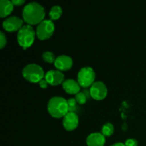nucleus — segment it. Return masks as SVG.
Returning <instances> with one entry per match:
<instances>
[{"label":"nucleus","mask_w":146,"mask_h":146,"mask_svg":"<svg viewBox=\"0 0 146 146\" xmlns=\"http://www.w3.org/2000/svg\"><path fill=\"white\" fill-rule=\"evenodd\" d=\"M96 74L94 69L91 67L86 66L81 68L78 73L77 79L80 86L86 88L90 86L94 83Z\"/></svg>","instance_id":"5"},{"label":"nucleus","mask_w":146,"mask_h":146,"mask_svg":"<svg viewBox=\"0 0 146 146\" xmlns=\"http://www.w3.org/2000/svg\"><path fill=\"white\" fill-rule=\"evenodd\" d=\"M0 44H1V46H0L1 48L4 47V46L7 44V38H6V36L4 35L2 31L0 32Z\"/></svg>","instance_id":"20"},{"label":"nucleus","mask_w":146,"mask_h":146,"mask_svg":"<svg viewBox=\"0 0 146 146\" xmlns=\"http://www.w3.org/2000/svg\"><path fill=\"white\" fill-rule=\"evenodd\" d=\"M48 111L54 118H62L68 113L67 100L61 96H54L48 103Z\"/></svg>","instance_id":"2"},{"label":"nucleus","mask_w":146,"mask_h":146,"mask_svg":"<svg viewBox=\"0 0 146 146\" xmlns=\"http://www.w3.org/2000/svg\"><path fill=\"white\" fill-rule=\"evenodd\" d=\"M22 75L26 80L31 83H39L45 77L42 67L36 64L26 66L22 71Z\"/></svg>","instance_id":"3"},{"label":"nucleus","mask_w":146,"mask_h":146,"mask_svg":"<svg viewBox=\"0 0 146 146\" xmlns=\"http://www.w3.org/2000/svg\"><path fill=\"white\" fill-rule=\"evenodd\" d=\"M124 144L125 146H138V141L133 138H130L127 140Z\"/></svg>","instance_id":"21"},{"label":"nucleus","mask_w":146,"mask_h":146,"mask_svg":"<svg viewBox=\"0 0 146 146\" xmlns=\"http://www.w3.org/2000/svg\"><path fill=\"white\" fill-rule=\"evenodd\" d=\"M63 88L65 91L70 94H77L80 91V84L78 81L74 79H66L63 82Z\"/></svg>","instance_id":"13"},{"label":"nucleus","mask_w":146,"mask_h":146,"mask_svg":"<svg viewBox=\"0 0 146 146\" xmlns=\"http://www.w3.org/2000/svg\"><path fill=\"white\" fill-rule=\"evenodd\" d=\"M62 12L63 11L61 7L58 5H55L51 7L49 11V17L51 19L56 20L61 17Z\"/></svg>","instance_id":"15"},{"label":"nucleus","mask_w":146,"mask_h":146,"mask_svg":"<svg viewBox=\"0 0 146 146\" xmlns=\"http://www.w3.org/2000/svg\"><path fill=\"white\" fill-rule=\"evenodd\" d=\"M111 146H125V144L123 143H116L113 144V145Z\"/></svg>","instance_id":"24"},{"label":"nucleus","mask_w":146,"mask_h":146,"mask_svg":"<svg viewBox=\"0 0 146 146\" xmlns=\"http://www.w3.org/2000/svg\"><path fill=\"white\" fill-rule=\"evenodd\" d=\"M75 99L76 100L77 103L80 104H84L86 102L87 96L84 94V92H79L76 94Z\"/></svg>","instance_id":"19"},{"label":"nucleus","mask_w":146,"mask_h":146,"mask_svg":"<svg viewBox=\"0 0 146 146\" xmlns=\"http://www.w3.org/2000/svg\"><path fill=\"white\" fill-rule=\"evenodd\" d=\"M67 102H68V112L75 113L76 111V100L74 98H71L67 100Z\"/></svg>","instance_id":"18"},{"label":"nucleus","mask_w":146,"mask_h":146,"mask_svg":"<svg viewBox=\"0 0 146 146\" xmlns=\"http://www.w3.org/2000/svg\"><path fill=\"white\" fill-rule=\"evenodd\" d=\"M63 125L68 131L76 129L78 125V117L76 113L68 112L63 119Z\"/></svg>","instance_id":"10"},{"label":"nucleus","mask_w":146,"mask_h":146,"mask_svg":"<svg viewBox=\"0 0 146 146\" xmlns=\"http://www.w3.org/2000/svg\"><path fill=\"white\" fill-rule=\"evenodd\" d=\"M22 16L24 21L29 25L40 24L44 20V8L37 2L29 3L23 9Z\"/></svg>","instance_id":"1"},{"label":"nucleus","mask_w":146,"mask_h":146,"mask_svg":"<svg viewBox=\"0 0 146 146\" xmlns=\"http://www.w3.org/2000/svg\"><path fill=\"white\" fill-rule=\"evenodd\" d=\"M55 29L54 22L51 20L44 19L38 24L36 28V35L41 40L49 38L53 35Z\"/></svg>","instance_id":"6"},{"label":"nucleus","mask_w":146,"mask_h":146,"mask_svg":"<svg viewBox=\"0 0 146 146\" xmlns=\"http://www.w3.org/2000/svg\"><path fill=\"white\" fill-rule=\"evenodd\" d=\"M56 68L58 71H67L71 68L73 65V60L70 56L66 55L58 56L54 62Z\"/></svg>","instance_id":"11"},{"label":"nucleus","mask_w":146,"mask_h":146,"mask_svg":"<svg viewBox=\"0 0 146 146\" xmlns=\"http://www.w3.org/2000/svg\"><path fill=\"white\" fill-rule=\"evenodd\" d=\"M105 143V136L100 133H93L86 138L88 146H104Z\"/></svg>","instance_id":"12"},{"label":"nucleus","mask_w":146,"mask_h":146,"mask_svg":"<svg viewBox=\"0 0 146 146\" xmlns=\"http://www.w3.org/2000/svg\"><path fill=\"white\" fill-rule=\"evenodd\" d=\"M42 58L44 61L49 63V64L55 62V60L56 58H55L54 54L52 52H50V51H46V52H44L42 55Z\"/></svg>","instance_id":"17"},{"label":"nucleus","mask_w":146,"mask_h":146,"mask_svg":"<svg viewBox=\"0 0 146 146\" xmlns=\"http://www.w3.org/2000/svg\"><path fill=\"white\" fill-rule=\"evenodd\" d=\"M23 20L19 17L13 16L6 19L3 21V27L8 31H19L23 27Z\"/></svg>","instance_id":"8"},{"label":"nucleus","mask_w":146,"mask_h":146,"mask_svg":"<svg viewBox=\"0 0 146 146\" xmlns=\"http://www.w3.org/2000/svg\"><path fill=\"white\" fill-rule=\"evenodd\" d=\"M35 31L34 29L29 24L24 25L18 31L17 40L19 45L24 49L31 46L35 38Z\"/></svg>","instance_id":"4"},{"label":"nucleus","mask_w":146,"mask_h":146,"mask_svg":"<svg viewBox=\"0 0 146 146\" xmlns=\"http://www.w3.org/2000/svg\"><path fill=\"white\" fill-rule=\"evenodd\" d=\"M108 89L105 84L101 81H96L90 88V94L96 100H102L106 98Z\"/></svg>","instance_id":"7"},{"label":"nucleus","mask_w":146,"mask_h":146,"mask_svg":"<svg viewBox=\"0 0 146 146\" xmlns=\"http://www.w3.org/2000/svg\"><path fill=\"white\" fill-rule=\"evenodd\" d=\"M14 9V4L9 0H1L0 1V15L4 18L11 13Z\"/></svg>","instance_id":"14"},{"label":"nucleus","mask_w":146,"mask_h":146,"mask_svg":"<svg viewBox=\"0 0 146 146\" xmlns=\"http://www.w3.org/2000/svg\"><path fill=\"white\" fill-rule=\"evenodd\" d=\"M11 2H12V4H14V5L20 6L21 5V4H24V3L25 2V1H24V0H13V1H11Z\"/></svg>","instance_id":"23"},{"label":"nucleus","mask_w":146,"mask_h":146,"mask_svg":"<svg viewBox=\"0 0 146 146\" xmlns=\"http://www.w3.org/2000/svg\"><path fill=\"white\" fill-rule=\"evenodd\" d=\"M45 79L48 84L52 86H57L63 84L64 80V75L58 70H51L45 74Z\"/></svg>","instance_id":"9"},{"label":"nucleus","mask_w":146,"mask_h":146,"mask_svg":"<svg viewBox=\"0 0 146 146\" xmlns=\"http://www.w3.org/2000/svg\"><path fill=\"white\" fill-rule=\"evenodd\" d=\"M114 132V126L111 123H107L103 125L101 128V133L104 136H110Z\"/></svg>","instance_id":"16"},{"label":"nucleus","mask_w":146,"mask_h":146,"mask_svg":"<svg viewBox=\"0 0 146 146\" xmlns=\"http://www.w3.org/2000/svg\"><path fill=\"white\" fill-rule=\"evenodd\" d=\"M38 84H39L40 87H41L42 88H47V86H48V82L46 81L45 78H44V79L41 80V81L38 83Z\"/></svg>","instance_id":"22"}]
</instances>
